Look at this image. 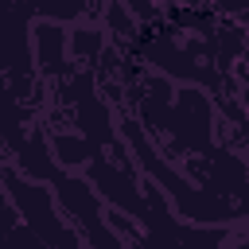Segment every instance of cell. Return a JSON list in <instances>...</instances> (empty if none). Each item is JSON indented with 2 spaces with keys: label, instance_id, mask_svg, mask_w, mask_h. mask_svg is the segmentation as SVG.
Wrapping results in <instances>:
<instances>
[{
  "label": "cell",
  "instance_id": "obj_1",
  "mask_svg": "<svg viewBox=\"0 0 249 249\" xmlns=\"http://www.w3.org/2000/svg\"><path fill=\"white\" fill-rule=\"evenodd\" d=\"M121 128L128 132L132 140V152L140 160V167L156 179V187L163 191V198L175 202V214H187L191 222H206V226H230V222H241L245 206L241 202H230L222 191H206V187H195L187 179H179V171L171 163H163V156H156L144 140V132L136 128V121H121Z\"/></svg>",
  "mask_w": 249,
  "mask_h": 249
},
{
  "label": "cell",
  "instance_id": "obj_2",
  "mask_svg": "<svg viewBox=\"0 0 249 249\" xmlns=\"http://www.w3.org/2000/svg\"><path fill=\"white\" fill-rule=\"evenodd\" d=\"M0 183H4V195L16 210V218L35 233V241H47V245H82V233L62 222V206L54 198V191L43 187V179H31L23 175L16 163H0Z\"/></svg>",
  "mask_w": 249,
  "mask_h": 249
},
{
  "label": "cell",
  "instance_id": "obj_3",
  "mask_svg": "<svg viewBox=\"0 0 249 249\" xmlns=\"http://www.w3.org/2000/svg\"><path fill=\"white\" fill-rule=\"evenodd\" d=\"M54 183V198L58 206L66 210V218L74 222V230L82 233V241H93V245H109V249H121L124 237L109 226L105 218V206H101V195L93 191V183L78 171H66L62 163L47 175Z\"/></svg>",
  "mask_w": 249,
  "mask_h": 249
},
{
  "label": "cell",
  "instance_id": "obj_4",
  "mask_svg": "<svg viewBox=\"0 0 249 249\" xmlns=\"http://www.w3.org/2000/svg\"><path fill=\"white\" fill-rule=\"evenodd\" d=\"M19 4H23L27 16H39V19H51V23H78V19L93 16L86 0H19Z\"/></svg>",
  "mask_w": 249,
  "mask_h": 249
}]
</instances>
